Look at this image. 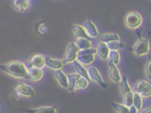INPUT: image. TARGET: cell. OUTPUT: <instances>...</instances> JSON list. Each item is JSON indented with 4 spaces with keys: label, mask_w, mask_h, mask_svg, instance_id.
<instances>
[{
    "label": "cell",
    "mask_w": 151,
    "mask_h": 113,
    "mask_svg": "<svg viewBox=\"0 0 151 113\" xmlns=\"http://www.w3.org/2000/svg\"><path fill=\"white\" fill-rule=\"evenodd\" d=\"M38 32H39L40 34H45V33L48 32V27H47V26H46L44 23L40 24L39 27H38Z\"/></svg>",
    "instance_id": "obj_31"
},
{
    "label": "cell",
    "mask_w": 151,
    "mask_h": 113,
    "mask_svg": "<svg viewBox=\"0 0 151 113\" xmlns=\"http://www.w3.org/2000/svg\"><path fill=\"white\" fill-rule=\"evenodd\" d=\"M68 75V80H69V88L68 90L70 93L73 94L74 91V84H75L76 80L80 77L79 74H77L76 72H72V73H69Z\"/></svg>",
    "instance_id": "obj_25"
},
{
    "label": "cell",
    "mask_w": 151,
    "mask_h": 113,
    "mask_svg": "<svg viewBox=\"0 0 151 113\" xmlns=\"http://www.w3.org/2000/svg\"><path fill=\"white\" fill-rule=\"evenodd\" d=\"M132 90L139 93L144 99H148L151 96V85L146 80H138L134 85V89Z\"/></svg>",
    "instance_id": "obj_7"
},
{
    "label": "cell",
    "mask_w": 151,
    "mask_h": 113,
    "mask_svg": "<svg viewBox=\"0 0 151 113\" xmlns=\"http://www.w3.org/2000/svg\"><path fill=\"white\" fill-rule=\"evenodd\" d=\"M119 83H120V90L122 94V95L132 91V88L130 83H129L128 79L126 76H124L123 78H122V80Z\"/></svg>",
    "instance_id": "obj_20"
},
{
    "label": "cell",
    "mask_w": 151,
    "mask_h": 113,
    "mask_svg": "<svg viewBox=\"0 0 151 113\" xmlns=\"http://www.w3.org/2000/svg\"><path fill=\"white\" fill-rule=\"evenodd\" d=\"M78 52H79V49L77 48L76 42H70L65 50V54L62 59L63 63L65 65H71L75 60H76Z\"/></svg>",
    "instance_id": "obj_5"
},
{
    "label": "cell",
    "mask_w": 151,
    "mask_h": 113,
    "mask_svg": "<svg viewBox=\"0 0 151 113\" xmlns=\"http://www.w3.org/2000/svg\"><path fill=\"white\" fill-rule=\"evenodd\" d=\"M27 112H57V109L55 106H43L37 109H32V110H27Z\"/></svg>",
    "instance_id": "obj_26"
},
{
    "label": "cell",
    "mask_w": 151,
    "mask_h": 113,
    "mask_svg": "<svg viewBox=\"0 0 151 113\" xmlns=\"http://www.w3.org/2000/svg\"><path fill=\"white\" fill-rule=\"evenodd\" d=\"M27 67L29 80H32L33 82H38L43 78V77H44L43 69L34 67V66H27Z\"/></svg>",
    "instance_id": "obj_12"
},
{
    "label": "cell",
    "mask_w": 151,
    "mask_h": 113,
    "mask_svg": "<svg viewBox=\"0 0 151 113\" xmlns=\"http://www.w3.org/2000/svg\"><path fill=\"white\" fill-rule=\"evenodd\" d=\"M75 42L79 50H87V49H89L91 47H93V43L90 41L89 38L78 37Z\"/></svg>",
    "instance_id": "obj_19"
},
{
    "label": "cell",
    "mask_w": 151,
    "mask_h": 113,
    "mask_svg": "<svg viewBox=\"0 0 151 113\" xmlns=\"http://www.w3.org/2000/svg\"><path fill=\"white\" fill-rule=\"evenodd\" d=\"M0 69L10 77L16 79H29L27 63H24L20 60H12L7 64L1 65Z\"/></svg>",
    "instance_id": "obj_1"
},
{
    "label": "cell",
    "mask_w": 151,
    "mask_h": 113,
    "mask_svg": "<svg viewBox=\"0 0 151 113\" xmlns=\"http://www.w3.org/2000/svg\"><path fill=\"white\" fill-rule=\"evenodd\" d=\"M27 65L43 69L46 67V56L42 54H36L29 60Z\"/></svg>",
    "instance_id": "obj_9"
},
{
    "label": "cell",
    "mask_w": 151,
    "mask_h": 113,
    "mask_svg": "<svg viewBox=\"0 0 151 113\" xmlns=\"http://www.w3.org/2000/svg\"><path fill=\"white\" fill-rule=\"evenodd\" d=\"M145 75L148 79H151V61L149 60L145 65Z\"/></svg>",
    "instance_id": "obj_30"
},
{
    "label": "cell",
    "mask_w": 151,
    "mask_h": 113,
    "mask_svg": "<svg viewBox=\"0 0 151 113\" xmlns=\"http://www.w3.org/2000/svg\"><path fill=\"white\" fill-rule=\"evenodd\" d=\"M140 112H142L143 113L150 112V107H148V108H147V109H145V110H141Z\"/></svg>",
    "instance_id": "obj_33"
},
{
    "label": "cell",
    "mask_w": 151,
    "mask_h": 113,
    "mask_svg": "<svg viewBox=\"0 0 151 113\" xmlns=\"http://www.w3.org/2000/svg\"><path fill=\"white\" fill-rule=\"evenodd\" d=\"M108 60L110 61H111L112 63H114L115 65H118L119 64L121 63V60H122L120 52L118 50H110Z\"/></svg>",
    "instance_id": "obj_23"
},
{
    "label": "cell",
    "mask_w": 151,
    "mask_h": 113,
    "mask_svg": "<svg viewBox=\"0 0 151 113\" xmlns=\"http://www.w3.org/2000/svg\"><path fill=\"white\" fill-rule=\"evenodd\" d=\"M55 78H56L57 82L59 83V84L60 85L62 88L68 89V88H69L68 75H67L65 71H63L62 69L55 71Z\"/></svg>",
    "instance_id": "obj_14"
},
{
    "label": "cell",
    "mask_w": 151,
    "mask_h": 113,
    "mask_svg": "<svg viewBox=\"0 0 151 113\" xmlns=\"http://www.w3.org/2000/svg\"><path fill=\"white\" fill-rule=\"evenodd\" d=\"M89 84L90 80L80 76L79 78L76 80L75 84H74V91L87 89L89 87Z\"/></svg>",
    "instance_id": "obj_17"
},
{
    "label": "cell",
    "mask_w": 151,
    "mask_h": 113,
    "mask_svg": "<svg viewBox=\"0 0 151 113\" xmlns=\"http://www.w3.org/2000/svg\"><path fill=\"white\" fill-rule=\"evenodd\" d=\"M132 53L137 57H143L148 55L150 51V43L148 39L139 38L133 47L132 48Z\"/></svg>",
    "instance_id": "obj_4"
},
{
    "label": "cell",
    "mask_w": 151,
    "mask_h": 113,
    "mask_svg": "<svg viewBox=\"0 0 151 113\" xmlns=\"http://www.w3.org/2000/svg\"><path fill=\"white\" fill-rule=\"evenodd\" d=\"M73 67H74V69H75V71L77 73V74H79L81 77H83V78H87V79H89V77H88V69L85 67V65H83V64H81L80 62H78L77 60H75L73 63Z\"/></svg>",
    "instance_id": "obj_18"
},
{
    "label": "cell",
    "mask_w": 151,
    "mask_h": 113,
    "mask_svg": "<svg viewBox=\"0 0 151 113\" xmlns=\"http://www.w3.org/2000/svg\"><path fill=\"white\" fill-rule=\"evenodd\" d=\"M144 98L139 93L133 90V103H132V105L137 108L138 112H140L144 107Z\"/></svg>",
    "instance_id": "obj_21"
},
{
    "label": "cell",
    "mask_w": 151,
    "mask_h": 113,
    "mask_svg": "<svg viewBox=\"0 0 151 113\" xmlns=\"http://www.w3.org/2000/svg\"><path fill=\"white\" fill-rule=\"evenodd\" d=\"M88 77H89L90 80L95 82L96 83L101 86L104 89H107L108 85L106 83V82L104 80V78L102 77L100 71L97 67L90 65L88 69Z\"/></svg>",
    "instance_id": "obj_8"
},
{
    "label": "cell",
    "mask_w": 151,
    "mask_h": 113,
    "mask_svg": "<svg viewBox=\"0 0 151 113\" xmlns=\"http://www.w3.org/2000/svg\"><path fill=\"white\" fill-rule=\"evenodd\" d=\"M95 50H96V55L101 60H108L109 53H110V49L108 48L107 43L100 41V42L98 43V45L96 46Z\"/></svg>",
    "instance_id": "obj_15"
},
{
    "label": "cell",
    "mask_w": 151,
    "mask_h": 113,
    "mask_svg": "<svg viewBox=\"0 0 151 113\" xmlns=\"http://www.w3.org/2000/svg\"><path fill=\"white\" fill-rule=\"evenodd\" d=\"M72 30L75 36L78 38V37H84V38H89V37L88 36L85 29L83 27V25H78V24H75L72 26ZM90 39V38H89Z\"/></svg>",
    "instance_id": "obj_22"
},
{
    "label": "cell",
    "mask_w": 151,
    "mask_h": 113,
    "mask_svg": "<svg viewBox=\"0 0 151 113\" xmlns=\"http://www.w3.org/2000/svg\"><path fill=\"white\" fill-rule=\"evenodd\" d=\"M95 55H96V50L95 48L91 47L89 49L83 50H79L77 54L76 60L83 65H92L95 61Z\"/></svg>",
    "instance_id": "obj_3"
},
{
    "label": "cell",
    "mask_w": 151,
    "mask_h": 113,
    "mask_svg": "<svg viewBox=\"0 0 151 113\" xmlns=\"http://www.w3.org/2000/svg\"><path fill=\"white\" fill-rule=\"evenodd\" d=\"M132 103H133V90L123 95V104L125 106L129 107L132 105Z\"/></svg>",
    "instance_id": "obj_29"
},
{
    "label": "cell",
    "mask_w": 151,
    "mask_h": 113,
    "mask_svg": "<svg viewBox=\"0 0 151 113\" xmlns=\"http://www.w3.org/2000/svg\"><path fill=\"white\" fill-rule=\"evenodd\" d=\"M109 77L110 80L113 83H119L122 78V76L121 74V71L119 70L118 66L114 63H112L111 61L109 60Z\"/></svg>",
    "instance_id": "obj_11"
},
{
    "label": "cell",
    "mask_w": 151,
    "mask_h": 113,
    "mask_svg": "<svg viewBox=\"0 0 151 113\" xmlns=\"http://www.w3.org/2000/svg\"><path fill=\"white\" fill-rule=\"evenodd\" d=\"M14 8L21 12L27 11L32 5L31 0H13Z\"/></svg>",
    "instance_id": "obj_16"
},
{
    "label": "cell",
    "mask_w": 151,
    "mask_h": 113,
    "mask_svg": "<svg viewBox=\"0 0 151 113\" xmlns=\"http://www.w3.org/2000/svg\"><path fill=\"white\" fill-rule=\"evenodd\" d=\"M64 65L65 64L63 63L62 60L50 56H46V66L49 69L53 71L60 70V69H63Z\"/></svg>",
    "instance_id": "obj_13"
},
{
    "label": "cell",
    "mask_w": 151,
    "mask_h": 113,
    "mask_svg": "<svg viewBox=\"0 0 151 113\" xmlns=\"http://www.w3.org/2000/svg\"><path fill=\"white\" fill-rule=\"evenodd\" d=\"M128 108H129V112H130V113H137V112H138V110H137V108H136L135 106H133V105H132V106H129Z\"/></svg>",
    "instance_id": "obj_32"
},
{
    "label": "cell",
    "mask_w": 151,
    "mask_h": 113,
    "mask_svg": "<svg viewBox=\"0 0 151 113\" xmlns=\"http://www.w3.org/2000/svg\"><path fill=\"white\" fill-rule=\"evenodd\" d=\"M83 26L88 36L89 37V38H97L99 37V29L93 21H92L91 20H88L83 23Z\"/></svg>",
    "instance_id": "obj_10"
},
{
    "label": "cell",
    "mask_w": 151,
    "mask_h": 113,
    "mask_svg": "<svg viewBox=\"0 0 151 113\" xmlns=\"http://www.w3.org/2000/svg\"><path fill=\"white\" fill-rule=\"evenodd\" d=\"M100 39L102 42L108 43L112 41H119L121 40V37L117 33H104L100 37Z\"/></svg>",
    "instance_id": "obj_24"
},
{
    "label": "cell",
    "mask_w": 151,
    "mask_h": 113,
    "mask_svg": "<svg viewBox=\"0 0 151 113\" xmlns=\"http://www.w3.org/2000/svg\"><path fill=\"white\" fill-rule=\"evenodd\" d=\"M112 106L116 109L118 113H129V108L126 106L123 103H117V102H112Z\"/></svg>",
    "instance_id": "obj_28"
},
{
    "label": "cell",
    "mask_w": 151,
    "mask_h": 113,
    "mask_svg": "<svg viewBox=\"0 0 151 113\" xmlns=\"http://www.w3.org/2000/svg\"><path fill=\"white\" fill-rule=\"evenodd\" d=\"M124 23L127 28L131 30H137L143 24V16L137 11H131L126 14Z\"/></svg>",
    "instance_id": "obj_2"
},
{
    "label": "cell",
    "mask_w": 151,
    "mask_h": 113,
    "mask_svg": "<svg viewBox=\"0 0 151 113\" xmlns=\"http://www.w3.org/2000/svg\"><path fill=\"white\" fill-rule=\"evenodd\" d=\"M107 46L110 49V50H118V51H120L121 50L124 49L125 44L121 40H119V41H112V42H108Z\"/></svg>",
    "instance_id": "obj_27"
},
{
    "label": "cell",
    "mask_w": 151,
    "mask_h": 113,
    "mask_svg": "<svg viewBox=\"0 0 151 113\" xmlns=\"http://www.w3.org/2000/svg\"><path fill=\"white\" fill-rule=\"evenodd\" d=\"M14 93L17 97H24V98H33L35 96L34 89L25 83H21L15 87Z\"/></svg>",
    "instance_id": "obj_6"
}]
</instances>
